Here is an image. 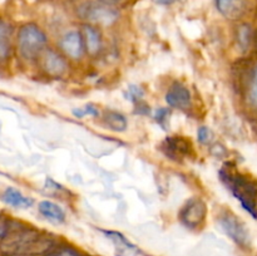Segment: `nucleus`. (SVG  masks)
I'll return each instance as SVG.
<instances>
[{
  "instance_id": "1",
  "label": "nucleus",
  "mask_w": 257,
  "mask_h": 256,
  "mask_svg": "<svg viewBox=\"0 0 257 256\" xmlns=\"http://www.w3.org/2000/svg\"><path fill=\"white\" fill-rule=\"evenodd\" d=\"M221 180L233 193L238 202L251 216L257 218V183L246 176L237 173L230 167L223 166L220 172Z\"/></svg>"
},
{
  "instance_id": "2",
  "label": "nucleus",
  "mask_w": 257,
  "mask_h": 256,
  "mask_svg": "<svg viewBox=\"0 0 257 256\" xmlns=\"http://www.w3.org/2000/svg\"><path fill=\"white\" fill-rule=\"evenodd\" d=\"M47 37L42 29L34 24H27L20 28L18 34V48L25 59H34L44 50Z\"/></svg>"
},
{
  "instance_id": "3",
  "label": "nucleus",
  "mask_w": 257,
  "mask_h": 256,
  "mask_svg": "<svg viewBox=\"0 0 257 256\" xmlns=\"http://www.w3.org/2000/svg\"><path fill=\"white\" fill-rule=\"evenodd\" d=\"M220 225L226 235L230 236L235 242L241 246H247L250 243V232L245 223L232 212H223L220 217Z\"/></svg>"
},
{
  "instance_id": "4",
  "label": "nucleus",
  "mask_w": 257,
  "mask_h": 256,
  "mask_svg": "<svg viewBox=\"0 0 257 256\" xmlns=\"http://www.w3.org/2000/svg\"><path fill=\"white\" fill-rule=\"evenodd\" d=\"M207 206L201 198H191L185 203L180 212V220L186 227L197 228L205 222Z\"/></svg>"
},
{
  "instance_id": "5",
  "label": "nucleus",
  "mask_w": 257,
  "mask_h": 256,
  "mask_svg": "<svg viewBox=\"0 0 257 256\" xmlns=\"http://www.w3.org/2000/svg\"><path fill=\"white\" fill-rule=\"evenodd\" d=\"M80 14L84 17V19L89 20V22L98 23V24L103 25L112 24L118 18L117 12L114 9H112V8H109V5L93 4V3L84 5L82 8V13Z\"/></svg>"
},
{
  "instance_id": "6",
  "label": "nucleus",
  "mask_w": 257,
  "mask_h": 256,
  "mask_svg": "<svg viewBox=\"0 0 257 256\" xmlns=\"http://www.w3.org/2000/svg\"><path fill=\"white\" fill-rule=\"evenodd\" d=\"M162 150L172 160H182L191 155L192 143L185 137H168L163 142Z\"/></svg>"
},
{
  "instance_id": "7",
  "label": "nucleus",
  "mask_w": 257,
  "mask_h": 256,
  "mask_svg": "<svg viewBox=\"0 0 257 256\" xmlns=\"http://www.w3.org/2000/svg\"><path fill=\"white\" fill-rule=\"evenodd\" d=\"M166 100L168 104L178 109H187L191 105V93L187 88L181 83H175L166 94Z\"/></svg>"
},
{
  "instance_id": "8",
  "label": "nucleus",
  "mask_w": 257,
  "mask_h": 256,
  "mask_svg": "<svg viewBox=\"0 0 257 256\" xmlns=\"http://www.w3.org/2000/svg\"><path fill=\"white\" fill-rule=\"evenodd\" d=\"M60 47L64 50L68 57L73 59H79L82 58L83 52H84V43H83L82 37L78 32H69L62 38Z\"/></svg>"
},
{
  "instance_id": "9",
  "label": "nucleus",
  "mask_w": 257,
  "mask_h": 256,
  "mask_svg": "<svg viewBox=\"0 0 257 256\" xmlns=\"http://www.w3.org/2000/svg\"><path fill=\"white\" fill-rule=\"evenodd\" d=\"M43 68L48 74L59 77L67 70V63L58 53L53 50H45L43 54Z\"/></svg>"
},
{
  "instance_id": "10",
  "label": "nucleus",
  "mask_w": 257,
  "mask_h": 256,
  "mask_svg": "<svg viewBox=\"0 0 257 256\" xmlns=\"http://www.w3.org/2000/svg\"><path fill=\"white\" fill-rule=\"evenodd\" d=\"M39 212L43 217H45L48 221L55 223V225L63 223L65 220L64 210L52 201H42L39 203Z\"/></svg>"
},
{
  "instance_id": "11",
  "label": "nucleus",
  "mask_w": 257,
  "mask_h": 256,
  "mask_svg": "<svg viewBox=\"0 0 257 256\" xmlns=\"http://www.w3.org/2000/svg\"><path fill=\"white\" fill-rule=\"evenodd\" d=\"M3 202L15 208H28L34 203L33 198L27 197L14 187H8L2 196Z\"/></svg>"
},
{
  "instance_id": "12",
  "label": "nucleus",
  "mask_w": 257,
  "mask_h": 256,
  "mask_svg": "<svg viewBox=\"0 0 257 256\" xmlns=\"http://www.w3.org/2000/svg\"><path fill=\"white\" fill-rule=\"evenodd\" d=\"M217 9L227 19H237L245 10V0H216Z\"/></svg>"
},
{
  "instance_id": "13",
  "label": "nucleus",
  "mask_w": 257,
  "mask_h": 256,
  "mask_svg": "<svg viewBox=\"0 0 257 256\" xmlns=\"http://www.w3.org/2000/svg\"><path fill=\"white\" fill-rule=\"evenodd\" d=\"M83 34H84V45L87 48L88 53L92 55L97 54L100 49V35L93 27L85 25L83 28Z\"/></svg>"
},
{
  "instance_id": "14",
  "label": "nucleus",
  "mask_w": 257,
  "mask_h": 256,
  "mask_svg": "<svg viewBox=\"0 0 257 256\" xmlns=\"http://www.w3.org/2000/svg\"><path fill=\"white\" fill-rule=\"evenodd\" d=\"M12 48V27L0 20V59L8 58Z\"/></svg>"
},
{
  "instance_id": "15",
  "label": "nucleus",
  "mask_w": 257,
  "mask_h": 256,
  "mask_svg": "<svg viewBox=\"0 0 257 256\" xmlns=\"http://www.w3.org/2000/svg\"><path fill=\"white\" fill-rule=\"evenodd\" d=\"M104 122L107 123L108 127L115 132H123L127 128V119L120 113L114 112V110H108L104 114Z\"/></svg>"
},
{
  "instance_id": "16",
  "label": "nucleus",
  "mask_w": 257,
  "mask_h": 256,
  "mask_svg": "<svg viewBox=\"0 0 257 256\" xmlns=\"http://www.w3.org/2000/svg\"><path fill=\"white\" fill-rule=\"evenodd\" d=\"M104 233L108 236V237L110 238V240L113 241V242L115 243V246H117L118 250H119L120 252L135 250V247L131 245L130 241H127V238H125L123 235H120V233L112 232V231H110V232H109V231H104Z\"/></svg>"
},
{
  "instance_id": "17",
  "label": "nucleus",
  "mask_w": 257,
  "mask_h": 256,
  "mask_svg": "<svg viewBox=\"0 0 257 256\" xmlns=\"http://www.w3.org/2000/svg\"><path fill=\"white\" fill-rule=\"evenodd\" d=\"M238 44L243 50L248 49L251 44V29L248 25H241L238 29Z\"/></svg>"
},
{
  "instance_id": "18",
  "label": "nucleus",
  "mask_w": 257,
  "mask_h": 256,
  "mask_svg": "<svg viewBox=\"0 0 257 256\" xmlns=\"http://www.w3.org/2000/svg\"><path fill=\"white\" fill-rule=\"evenodd\" d=\"M73 114H74L75 117H78V118H82V117H84V115H87V114L93 115V117H97L98 110H97V108L93 107L92 104H88V105H85L84 108L74 109V110H73Z\"/></svg>"
},
{
  "instance_id": "19",
  "label": "nucleus",
  "mask_w": 257,
  "mask_h": 256,
  "mask_svg": "<svg viewBox=\"0 0 257 256\" xmlns=\"http://www.w3.org/2000/svg\"><path fill=\"white\" fill-rule=\"evenodd\" d=\"M250 100L255 107H257V68L255 70V74H253L252 84L250 88Z\"/></svg>"
},
{
  "instance_id": "20",
  "label": "nucleus",
  "mask_w": 257,
  "mask_h": 256,
  "mask_svg": "<svg viewBox=\"0 0 257 256\" xmlns=\"http://www.w3.org/2000/svg\"><path fill=\"white\" fill-rule=\"evenodd\" d=\"M197 135H198V141H200L201 143L206 145V143L210 142L211 132H210V130H208L207 127H200V128H198Z\"/></svg>"
},
{
  "instance_id": "21",
  "label": "nucleus",
  "mask_w": 257,
  "mask_h": 256,
  "mask_svg": "<svg viewBox=\"0 0 257 256\" xmlns=\"http://www.w3.org/2000/svg\"><path fill=\"white\" fill-rule=\"evenodd\" d=\"M170 115V110L168 109H165V108H160V109L156 112L155 114V118L156 120H157L158 123H160L161 125H163L165 127V122L167 120V117Z\"/></svg>"
},
{
  "instance_id": "22",
  "label": "nucleus",
  "mask_w": 257,
  "mask_h": 256,
  "mask_svg": "<svg viewBox=\"0 0 257 256\" xmlns=\"http://www.w3.org/2000/svg\"><path fill=\"white\" fill-rule=\"evenodd\" d=\"M50 256H78V255L74 250H72V248H62V250L57 251V252H54Z\"/></svg>"
},
{
  "instance_id": "23",
  "label": "nucleus",
  "mask_w": 257,
  "mask_h": 256,
  "mask_svg": "<svg viewBox=\"0 0 257 256\" xmlns=\"http://www.w3.org/2000/svg\"><path fill=\"white\" fill-rule=\"evenodd\" d=\"M156 4L158 5H171L176 2V0H153Z\"/></svg>"
},
{
  "instance_id": "24",
  "label": "nucleus",
  "mask_w": 257,
  "mask_h": 256,
  "mask_svg": "<svg viewBox=\"0 0 257 256\" xmlns=\"http://www.w3.org/2000/svg\"><path fill=\"white\" fill-rule=\"evenodd\" d=\"M99 2L105 5H114V4H118V3H120L122 0H99Z\"/></svg>"
},
{
  "instance_id": "25",
  "label": "nucleus",
  "mask_w": 257,
  "mask_h": 256,
  "mask_svg": "<svg viewBox=\"0 0 257 256\" xmlns=\"http://www.w3.org/2000/svg\"><path fill=\"white\" fill-rule=\"evenodd\" d=\"M5 231H7V225H5V222H2V221H0V237L4 236Z\"/></svg>"
}]
</instances>
